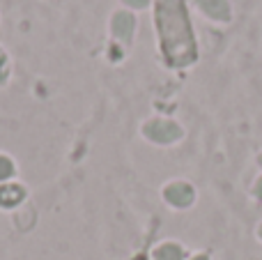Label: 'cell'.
I'll use <instances>...</instances> for the list:
<instances>
[{
  "instance_id": "cell-1",
  "label": "cell",
  "mask_w": 262,
  "mask_h": 260,
  "mask_svg": "<svg viewBox=\"0 0 262 260\" xmlns=\"http://www.w3.org/2000/svg\"><path fill=\"white\" fill-rule=\"evenodd\" d=\"M157 23L161 35L163 53L170 64H189L195 60V41L191 32V23L186 16V7L182 0H159Z\"/></svg>"
},
{
  "instance_id": "cell-2",
  "label": "cell",
  "mask_w": 262,
  "mask_h": 260,
  "mask_svg": "<svg viewBox=\"0 0 262 260\" xmlns=\"http://www.w3.org/2000/svg\"><path fill=\"white\" fill-rule=\"evenodd\" d=\"M143 134L154 143H175L177 138H182L180 124L170 122V120H152L143 127Z\"/></svg>"
},
{
  "instance_id": "cell-3",
  "label": "cell",
  "mask_w": 262,
  "mask_h": 260,
  "mask_svg": "<svg viewBox=\"0 0 262 260\" xmlns=\"http://www.w3.org/2000/svg\"><path fill=\"white\" fill-rule=\"evenodd\" d=\"M163 198H166L172 207H189L195 198V191H193V187L186 182H170L163 189Z\"/></svg>"
},
{
  "instance_id": "cell-4",
  "label": "cell",
  "mask_w": 262,
  "mask_h": 260,
  "mask_svg": "<svg viewBox=\"0 0 262 260\" xmlns=\"http://www.w3.org/2000/svg\"><path fill=\"white\" fill-rule=\"evenodd\" d=\"M198 5L207 16L216 18V21H228L230 18V5H228V0H198Z\"/></svg>"
},
{
  "instance_id": "cell-5",
  "label": "cell",
  "mask_w": 262,
  "mask_h": 260,
  "mask_svg": "<svg viewBox=\"0 0 262 260\" xmlns=\"http://www.w3.org/2000/svg\"><path fill=\"white\" fill-rule=\"evenodd\" d=\"M113 32L120 37V39L129 41L131 39V32H134V18H131L127 12L115 14V18H113Z\"/></svg>"
},
{
  "instance_id": "cell-6",
  "label": "cell",
  "mask_w": 262,
  "mask_h": 260,
  "mask_svg": "<svg viewBox=\"0 0 262 260\" xmlns=\"http://www.w3.org/2000/svg\"><path fill=\"white\" fill-rule=\"evenodd\" d=\"M26 191H23L18 184H7V187H0V205L3 207H14L23 201Z\"/></svg>"
},
{
  "instance_id": "cell-7",
  "label": "cell",
  "mask_w": 262,
  "mask_h": 260,
  "mask_svg": "<svg viewBox=\"0 0 262 260\" xmlns=\"http://www.w3.org/2000/svg\"><path fill=\"white\" fill-rule=\"evenodd\" d=\"M154 260H184V249L180 244L166 242L154 251Z\"/></svg>"
},
{
  "instance_id": "cell-8",
  "label": "cell",
  "mask_w": 262,
  "mask_h": 260,
  "mask_svg": "<svg viewBox=\"0 0 262 260\" xmlns=\"http://www.w3.org/2000/svg\"><path fill=\"white\" fill-rule=\"evenodd\" d=\"M14 173V166H12V161L7 159V157H0V180H5V178H9V175Z\"/></svg>"
},
{
  "instance_id": "cell-9",
  "label": "cell",
  "mask_w": 262,
  "mask_h": 260,
  "mask_svg": "<svg viewBox=\"0 0 262 260\" xmlns=\"http://www.w3.org/2000/svg\"><path fill=\"white\" fill-rule=\"evenodd\" d=\"M7 78V60H5V55L0 53V83Z\"/></svg>"
},
{
  "instance_id": "cell-10",
  "label": "cell",
  "mask_w": 262,
  "mask_h": 260,
  "mask_svg": "<svg viewBox=\"0 0 262 260\" xmlns=\"http://www.w3.org/2000/svg\"><path fill=\"white\" fill-rule=\"evenodd\" d=\"M124 3H127L129 7H145V5H147V0H124Z\"/></svg>"
},
{
  "instance_id": "cell-11",
  "label": "cell",
  "mask_w": 262,
  "mask_h": 260,
  "mask_svg": "<svg viewBox=\"0 0 262 260\" xmlns=\"http://www.w3.org/2000/svg\"><path fill=\"white\" fill-rule=\"evenodd\" d=\"M255 196H258L260 201H262V178L258 180V184H255Z\"/></svg>"
},
{
  "instance_id": "cell-12",
  "label": "cell",
  "mask_w": 262,
  "mask_h": 260,
  "mask_svg": "<svg viewBox=\"0 0 262 260\" xmlns=\"http://www.w3.org/2000/svg\"><path fill=\"white\" fill-rule=\"evenodd\" d=\"M191 260H209V256H205V253H200V256H193Z\"/></svg>"
},
{
  "instance_id": "cell-13",
  "label": "cell",
  "mask_w": 262,
  "mask_h": 260,
  "mask_svg": "<svg viewBox=\"0 0 262 260\" xmlns=\"http://www.w3.org/2000/svg\"><path fill=\"white\" fill-rule=\"evenodd\" d=\"M258 237L262 240V224H260V228H258Z\"/></svg>"
},
{
  "instance_id": "cell-14",
  "label": "cell",
  "mask_w": 262,
  "mask_h": 260,
  "mask_svg": "<svg viewBox=\"0 0 262 260\" xmlns=\"http://www.w3.org/2000/svg\"><path fill=\"white\" fill-rule=\"evenodd\" d=\"M258 164H260V166H262V155H260V157H258Z\"/></svg>"
}]
</instances>
